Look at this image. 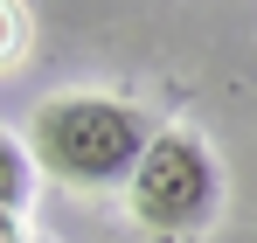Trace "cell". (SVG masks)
<instances>
[{
    "mask_svg": "<svg viewBox=\"0 0 257 243\" xmlns=\"http://www.w3.org/2000/svg\"><path fill=\"white\" fill-rule=\"evenodd\" d=\"M222 202V174L195 132H153L146 160L132 174V215L160 236H195Z\"/></svg>",
    "mask_w": 257,
    "mask_h": 243,
    "instance_id": "2",
    "label": "cell"
},
{
    "mask_svg": "<svg viewBox=\"0 0 257 243\" xmlns=\"http://www.w3.org/2000/svg\"><path fill=\"white\" fill-rule=\"evenodd\" d=\"M153 125L118 97H56L35 111V160L70 188H118L139 174Z\"/></svg>",
    "mask_w": 257,
    "mask_h": 243,
    "instance_id": "1",
    "label": "cell"
},
{
    "mask_svg": "<svg viewBox=\"0 0 257 243\" xmlns=\"http://www.w3.org/2000/svg\"><path fill=\"white\" fill-rule=\"evenodd\" d=\"M0 243H28L21 236V215H0Z\"/></svg>",
    "mask_w": 257,
    "mask_h": 243,
    "instance_id": "5",
    "label": "cell"
},
{
    "mask_svg": "<svg viewBox=\"0 0 257 243\" xmlns=\"http://www.w3.org/2000/svg\"><path fill=\"white\" fill-rule=\"evenodd\" d=\"M14 42H21V21H14V7H7V0H0V63H7V56H14Z\"/></svg>",
    "mask_w": 257,
    "mask_h": 243,
    "instance_id": "4",
    "label": "cell"
},
{
    "mask_svg": "<svg viewBox=\"0 0 257 243\" xmlns=\"http://www.w3.org/2000/svg\"><path fill=\"white\" fill-rule=\"evenodd\" d=\"M28 195H35V153H28L21 139L0 132V215L28 208Z\"/></svg>",
    "mask_w": 257,
    "mask_h": 243,
    "instance_id": "3",
    "label": "cell"
}]
</instances>
